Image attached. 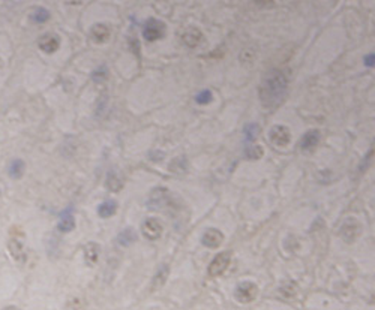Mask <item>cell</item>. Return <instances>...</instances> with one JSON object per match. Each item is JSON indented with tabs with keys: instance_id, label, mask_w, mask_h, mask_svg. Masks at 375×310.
I'll return each mask as SVG.
<instances>
[{
	"instance_id": "obj_1",
	"label": "cell",
	"mask_w": 375,
	"mask_h": 310,
	"mask_svg": "<svg viewBox=\"0 0 375 310\" xmlns=\"http://www.w3.org/2000/svg\"><path fill=\"white\" fill-rule=\"evenodd\" d=\"M288 92V81L284 72L278 69H272L266 74L260 86V102L264 109H275L278 108L287 98Z\"/></svg>"
},
{
	"instance_id": "obj_2",
	"label": "cell",
	"mask_w": 375,
	"mask_h": 310,
	"mask_svg": "<svg viewBox=\"0 0 375 310\" xmlns=\"http://www.w3.org/2000/svg\"><path fill=\"white\" fill-rule=\"evenodd\" d=\"M165 32H167L165 24L156 18H149L146 23H144V27H143V36L149 42L162 39L165 36Z\"/></svg>"
},
{
	"instance_id": "obj_3",
	"label": "cell",
	"mask_w": 375,
	"mask_h": 310,
	"mask_svg": "<svg viewBox=\"0 0 375 310\" xmlns=\"http://www.w3.org/2000/svg\"><path fill=\"white\" fill-rule=\"evenodd\" d=\"M234 295L237 298V301L243 303V304H248V303H252L257 295H258V286L254 284V282H242V284L237 285L236 291H234Z\"/></svg>"
},
{
	"instance_id": "obj_4",
	"label": "cell",
	"mask_w": 375,
	"mask_h": 310,
	"mask_svg": "<svg viewBox=\"0 0 375 310\" xmlns=\"http://www.w3.org/2000/svg\"><path fill=\"white\" fill-rule=\"evenodd\" d=\"M162 230H164L162 228V223L158 219H155V217L146 219V220L143 222V225H141L143 235L146 237L147 240H150V241L159 240L161 235H162Z\"/></svg>"
},
{
	"instance_id": "obj_5",
	"label": "cell",
	"mask_w": 375,
	"mask_h": 310,
	"mask_svg": "<svg viewBox=\"0 0 375 310\" xmlns=\"http://www.w3.org/2000/svg\"><path fill=\"white\" fill-rule=\"evenodd\" d=\"M230 261H231V253H230V252L218 253V255L212 259V262L209 264V274L213 276V277L221 276L228 268Z\"/></svg>"
},
{
	"instance_id": "obj_6",
	"label": "cell",
	"mask_w": 375,
	"mask_h": 310,
	"mask_svg": "<svg viewBox=\"0 0 375 310\" xmlns=\"http://www.w3.org/2000/svg\"><path fill=\"white\" fill-rule=\"evenodd\" d=\"M360 232H362V227L356 219L345 220V223L342 225V230H341V235L345 243H354L356 238L360 235Z\"/></svg>"
},
{
	"instance_id": "obj_7",
	"label": "cell",
	"mask_w": 375,
	"mask_h": 310,
	"mask_svg": "<svg viewBox=\"0 0 375 310\" xmlns=\"http://www.w3.org/2000/svg\"><path fill=\"white\" fill-rule=\"evenodd\" d=\"M291 139V133L288 128L282 125H276L270 129V141L278 147H285Z\"/></svg>"
},
{
	"instance_id": "obj_8",
	"label": "cell",
	"mask_w": 375,
	"mask_h": 310,
	"mask_svg": "<svg viewBox=\"0 0 375 310\" xmlns=\"http://www.w3.org/2000/svg\"><path fill=\"white\" fill-rule=\"evenodd\" d=\"M167 195L168 190L165 187H156L150 192L149 200H147V207L150 210H159L167 204Z\"/></svg>"
},
{
	"instance_id": "obj_9",
	"label": "cell",
	"mask_w": 375,
	"mask_h": 310,
	"mask_svg": "<svg viewBox=\"0 0 375 310\" xmlns=\"http://www.w3.org/2000/svg\"><path fill=\"white\" fill-rule=\"evenodd\" d=\"M38 47H39L44 52L53 54V52H56L57 50H59V47H60V39L57 38L56 35H53V33H47V35H42V36L39 38Z\"/></svg>"
},
{
	"instance_id": "obj_10",
	"label": "cell",
	"mask_w": 375,
	"mask_h": 310,
	"mask_svg": "<svg viewBox=\"0 0 375 310\" xmlns=\"http://www.w3.org/2000/svg\"><path fill=\"white\" fill-rule=\"evenodd\" d=\"M201 241H203V244L209 249H216L224 243V234L219 230L209 228L203 234V237H201Z\"/></svg>"
},
{
	"instance_id": "obj_11",
	"label": "cell",
	"mask_w": 375,
	"mask_h": 310,
	"mask_svg": "<svg viewBox=\"0 0 375 310\" xmlns=\"http://www.w3.org/2000/svg\"><path fill=\"white\" fill-rule=\"evenodd\" d=\"M99 255H101V244L99 243L90 241L84 246V261L89 267H92L98 262Z\"/></svg>"
},
{
	"instance_id": "obj_12",
	"label": "cell",
	"mask_w": 375,
	"mask_h": 310,
	"mask_svg": "<svg viewBox=\"0 0 375 310\" xmlns=\"http://www.w3.org/2000/svg\"><path fill=\"white\" fill-rule=\"evenodd\" d=\"M75 228V219H74V211L72 207H68L60 213V220H59V231L60 232H69Z\"/></svg>"
},
{
	"instance_id": "obj_13",
	"label": "cell",
	"mask_w": 375,
	"mask_h": 310,
	"mask_svg": "<svg viewBox=\"0 0 375 310\" xmlns=\"http://www.w3.org/2000/svg\"><path fill=\"white\" fill-rule=\"evenodd\" d=\"M110 35H111V32H110V29H108V26L104 24V23H99V24L93 26L92 30H90L92 39H93L95 42H98V44L107 42V41L110 39Z\"/></svg>"
},
{
	"instance_id": "obj_14",
	"label": "cell",
	"mask_w": 375,
	"mask_h": 310,
	"mask_svg": "<svg viewBox=\"0 0 375 310\" xmlns=\"http://www.w3.org/2000/svg\"><path fill=\"white\" fill-rule=\"evenodd\" d=\"M201 39H203V33H201V32L197 29V27H191V29H188V30L182 35L183 44H185L186 47H189V48L197 47V45L201 42Z\"/></svg>"
},
{
	"instance_id": "obj_15",
	"label": "cell",
	"mask_w": 375,
	"mask_h": 310,
	"mask_svg": "<svg viewBox=\"0 0 375 310\" xmlns=\"http://www.w3.org/2000/svg\"><path fill=\"white\" fill-rule=\"evenodd\" d=\"M8 250H9V253H11V257H12L17 262L23 264V262L26 261L24 247H23L21 241H18L17 238H11V240H9V243H8Z\"/></svg>"
},
{
	"instance_id": "obj_16",
	"label": "cell",
	"mask_w": 375,
	"mask_h": 310,
	"mask_svg": "<svg viewBox=\"0 0 375 310\" xmlns=\"http://www.w3.org/2000/svg\"><path fill=\"white\" fill-rule=\"evenodd\" d=\"M318 141H320V132L317 130V129H314V130H308L305 135H303V138H302V141H300V149L302 150H311V149H314L317 144H318Z\"/></svg>"
},
{
	"instance_id": "obj_17",
	"label": "cell",
	"mask_w": 375,
	"mask_h": 310,
	"mask_svg": "<svg viewBox=\"0 0 375 310\" xmlns=\"http://www.w3.org/2000/svg\"><path fill=\"white\" fill-rule=\"evenodd\" d=\"M168 273H170L168 265L164 264V265L159 267V270L156 271V274H155V277H153V280H152V289H153V291H156V289H159V288L164 286V284L167 282V277H168Z\"/></svg>"
},
{
	"instance_id": "obj_18",
	"label": "cell",
	"mask_w": 375,
	"mask_h": 310,
	"mask_svg": "<svg viewBox=\"0 0 375 310\" xmlns=\"http://www.w3.org/2000/svg\"><path fill=\"white\" fill-rule=\"evenodd\" d=\"M137 240V234L132 228H125L119 235H117V243L123 247H128L131 246L134 241Z\"/></svg>"
},
{
	"instance_id": "obj_19",
	"label": "cell",
	"mask_w": 375,
	"mask_h": 310,
	"mask_svg": "<svg viewBox=\"0 0 375 310\" xmlns=\"http://www.w3.org/2000/svg\"><path fill=\"white\" fill-rule=\"evenodd\" d=\"M116 211H117V204H116V201H113V200L105 201V203L99 204V207H98V214L104 219L111 217Z\"/></svg>"
},
{
	"instance_id": "obj_20",
	"label": "cell",
	"mask_w": 375,
	"mask_h": 310,
	"mask_svg": "<svg viewBox=\"0 0 375 310\" xmlns=\"http://www.w3.org/2000/svg\"><path fill=\"white\" fill-rule=\"evenodd\" d=\"M122 186H123V183H122V180L119 179V176L114 173V171H111L108 176H107V187H108V190H111V192H119L120 189H122Z\"/></svg>"
},
{
	"instance_id": "obj_21",
	"label": "cell",
	"mask_w": 375,
	"mask_h": 310,
	"mask_svg": "<svg viewBox=\"0 0 375 310\" xmlns=\"http://www.w3.org/2000/svg\"><path fill=\"white\" fill-rule=\"evenodd\" d=\"M23 174H24V162L20 159L12 160V163L9 166V176L12 179H21Z\"/></svg>"
},
{
	"instance_id": "obj_22",
	"label": "cell",
	"mask_w": 375,
	"mask_h": 310,
	"mask_svg": "<svg viewBox=\"0 0 375 310\" xmlns=\"http://www.w3.org/2000/svg\"><path fill=\"white\" fill-rule=\"evenodd\" d=\"M30 18H32L35 23H45V21L50 20V12H48V9L39 6V8H36V9L32 12Z\"/></svg>"
},
{
	"instance_id": "obj_23",
	"label": "cell",
	"mask_w": 375,
	"mask_h": 310,
	"mask_svg": "<svg viewBox=\"0 0 375 310\" xmlns=\"http://www.w3.org/2000/svg\"><path fill=\"white\" fill-rule=\"evenodd\" d=\"M258 132H260V128H258V125H257V123H249V125H246V126H245V129H243L245 138H246V141H249V143L257 138Z\"/></svg>"
},
{
	"instance_id": "obj_24",
	"label": "cell",
	"mask_w": 375,
	"mask_h": 310,
	"mask_svg": "<svg viewBox=\"0 0 375 310\" xmlns=\"http://www.w3.org/2000/svg\"><path fill=\"white\" fill-rule=\"evenodd\" d=\"M245 153H246V156L249 157V159H260L263 156V149L260 147V146H257V144H248V147H246V150H245Z\"/></svg>"
},
{
	"instance_id": "obj_25",
	"label": "cell",
	"mask_w": 375,
	"mask_h": 310,
	"mask_svg": "<svg viewBox=\"0 0 375 310\" xmlns=\"http://www.w3.org/2000/svg\"><path fill=\"white\" fill-rule=\"evenodd\" d=\"M213 101V95L210 90H203L200 92L197 96H195V102L200 103V105H206V103H210Z\"/></svg>"
},
{
	"instance_id": "obj_26",
	"label": "cell",
	"mask_w": 375,
	"mask_h": 310,
	"mask_svg": "<svg viewBox=\"0 0 375 310\" xmlns=\"http://www.w3.org/2000/svg\"><path fill=\"white\" fill-rule=\"evenodd\" d=\"M254 3L261 9H269L275 6V0H254Z\"/></svg>"
},
{
	"instance_id": "obj_27",
	"label": "cell",
	"mask_w": 375,
	"mask_h": 310,
	"mask_svg": "<svg viewBox=\"0 0 375 310\" xmlns=\"http://www.w3.org/2000/svg\"><path fill=\"white\" fill-rule=\"evenodd\" d=\"M105 78H107V69H105L104 66L95 71V74H93V79H95L96 82H99V81H104Z\"/></svg>"
},
{
	"instance_id": "obj_28",
	"label": "cell",
	"mask_w": 375,
	"mask_h": 310,
	"mask_svg": "<svg viewBox=\"0 0 375 310\" xmlns=\"http://www.w3.org/2000/svg\"><path fill=\"white\" fill-rule=\"evenodd\" d=\"M366 65L368 66H374V54H369L366 57Z\"/></svg>"
},
{
	"instance_id": "obj_29",
	"label": "cell",
	"mask_w": 375,
	"mask_h": 310,
	"mask_svg": "<svg viewBox=\"0 0 375 310\" xmlns=\"http://www.w3.org/2000/svg\"><path fill=\"white\" fill-rule=\"evenodd\" d=\"M66 3H69V5H80L83 0H65Z\"/></svg>"
},
{
	"instance_id": "obj_30",
	"label": "cell",
	"mask_w": 375,
	"mask_h": 310,
	"mask_svg": "<svg viewBox=\"0 0 375 310\" xmlns=\"http://www.w3.org/2000/svg\"><path fill=\"white\" fill-rule=\"evenodd\" d=\"M0 68H2V59H0Z\"/></svg>"
}]
</instances>
